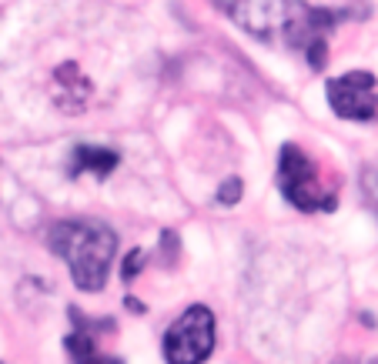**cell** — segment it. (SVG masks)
<instances>
[{"label": "cell", "mask_w": 378, "mask_h": 364, "mask_svg": "<svg viewBox=\"0 0 378 364\" xmlns=\"http://www.w3.org/2000/svg\"><path fill=\"white\" fill-rule=\"evenodd\" d=\"M345 80L352 84V87L375 90V74H368V70H352V74H345Z\"/></svg>", "instance_id": "cell-11"}, {"label": "cell", "mask_w": 378, "mask_h": 364, "mask_svg": "<svg viewBox=\"0 0 378 364\" xmlns=\"http://www.w3.org/2000/svg\"><path fill=\"white\" fill-rule=\"evenodd\" d=\"M74 161H78L80 171H94L98 177H107L117 167V154L114 151H104V147H90V144H80L74 151Z\"/></svg>", "instance_id": "cell-6"}, {"label": "cell", "mask_w": 378, "mask_h": 364, "mask_svg": "<svg viewBox=\"0 0 378 364\" xmlns=\"http://www.w3.org/2000/svg\"><path fill=\"white\" fill-rule=\"evenodd\" d=\"M141 267H145V251H131L127 254V261H124L121 277L124 281H134V277L141 274Z\"/></svg>", "instance_id": "cell-9"}, {"label": "cell", "mask_w": 378, "mask_h": 364, "mask_svg": "<svg viewBox=\"0 0 378 364\" xmlns=\"http://www.w3.org/2000/svg\"><path fill=\"white\" fill-rule=\"evenodd\" d=\"M124 304H127V308H131V311H137V314L145 311V304H141V301H137V298H127V301H124Z\"/></svg>", "instance_id": "cell-12"}, {"label": "cell", "mask_w": 378, "mask_h": 364, "mask_svg": "<svg viewBox=\"0 0 378 364\" xmlns=\"http://www.w3.org/2000/svg\"><path fill=\"white\" fill-rule=\"evenodd\" d=\"M234 21L258 41L285 37V47H308L338 23V14L315 11L298 0H238Z\"/></svg>", "instance_id": "cell-1"}, {"label": "cell", "mask_w": 378, "mask_h": 364, "mask_svg": "<svg viewBox=\"0 0 378 364\" xmlns=\"http://www.w3.org/2000/svg\"><path fill=\"white\" fill-rule=\"evenodd\" d=\"M214 348V314L204 304H194L181 314L164 338L167 364H201Z\"/></svg>", "instance_id": "cell-3"}, {"label": "cell", "mask_w": 378, "mask_h": 364, "mask_svg": "<svg viewBox=\"0 0 378 364\" xmlns=\"http://www.w3.org/2000/svg\"><path fill=\"white\" fill-rule=\"evenodd\" d=\"M67 348H70V354H74V364H121V361H107V358L94 348V341H90L88 331L70 334V338H67Z\"/></svg>", "instance_id": "cell-7"}, {"label": "cell", "mask_w": 378, "mask_h": 364, "mask_svg": "<svg viewBox=\"0 0 378 364\" xmlns=\"http://www.w3.org/2000/svg\"><path fill=\"white\" fill-rule=\"evenodd\" d=\"M51 247L70 264L74 284L84 291H100L111 271L117 237L100 221H61L51 231Z\"/></svg>", "instance_id": "cell-2"}, {"label": "cell", "mask_w": 378, "mask_h": 364, "mask_svg": "<svg viewBox=\"0 0 378 364\" xmlns=\"http://www.w3.org/2000/svg\"><path fill=\"white\" fill-rule=\"evenodd\" d=\"M305 54H308V64H312L315 70H322L325 60H328V47H325V37H315L312 44L305 47Z\"/></svg>", "instance_id": "cell-8"}, {"label": "cell", "mask_w": 378, "mask_h": 364, "mask_svg": "<svg viewBox=\"0 0 378 364\" xmlns=\"http://www.w3.org/2000/svg\"><path fill=\"white\" fill-rule=\"evenodd\" d=\"M241 181L238 177H231V181H224L221 191H218V198H221V204H238V198H241Z\"/></svg>", "instance_id": "cell-10"}, {"label": "cell", "mask_w": 378, "mask_h": 364, "mask_svg": "<svg viewBox=\"0 0 378 364\" xmlns=\"http://www.w3.org/2000/svg\"><path fill=\"white\" fill-rule=\"evenodd\" d=\"M278 181L285 198L301 210H318L325 208L322 200V177L315 171V164L301 154L295 144L281 147V167H278Z\"/></svg>", "instance_id": "cell-4"}, {"label": "cell", "mask_w": 378, "mask_h": 364, "mask_svg": "<svg viewBox=\"0 0 378 364\" xmlns=\"http://www.w3.org/2000/svg\"><path fill=\"white\" fill-rule=\"evenodd\" d=\"M328 104L335 107L338 117H352V121H372V117H375V100H372V90L352 87L345 77H342V80H328Z\"/></svg>", "instance_id": "cell-5"}]
</instances>
